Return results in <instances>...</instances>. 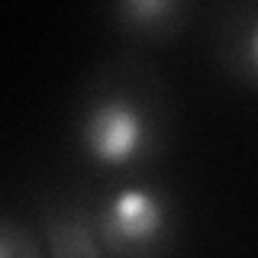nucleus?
I'll list each match as a JSON object with an SVG mask.
<instances>
[{"instance_id": "3", "label": "nucleus", "mask_w": 258, "mask_h": 258, "mask_svg": "<svg viewBox=\"0 0 258 258\" xmlns=\"http://www.w3.org/2000/svg\"><path fill=\"white\" fill-rule=\"evenodd\" d=\"M248 55H252V64H255V71H258V23H255V29H252V39H248Z\"/></svg>"}, {"instance_id": "1", "label": "nucleus", "mask_w": 258, "mask_h": 258, "mask_svg": "<svg viewBox=\"0 0 258 258\" xmlns=\"http://www.w3.org/2000/svg\"><path fill=\"white\" fill-rule=\"evenodd\" d=\"M84 139L100 165H129L145 142V119L126 100L100 103L84 123Z\"/></svg>"}, {"instance_id": "4", "label": "nucleus", "mask_w": 258, "mask_h": 258, "mask_svg": "<svg viewBox=\"0 0 258 258\" xmlns=\"http://www.w3.org/2000/svg\"><path fill=\"white\" fill-rule=\"evenodd\" d=\"M0 258H10V252H7V245H4V239H0Z\"/></svg>"}, {"instance_id": "2", "label": "nucleus", "mask_w": 258, "mask_h": 258, "mask_svg": "<svg viewBox=\"0 0 258 258\" xmlns=\"http://www.w3.org/2000/svg\"><path fill=\"white\" fill-rule=\"evenodd\" d=\"M165 220L168 210L161 197H155L145 187H123L110 200V229L129 245L155 239L165 229Z\"/></svg>"}]
</instances>
